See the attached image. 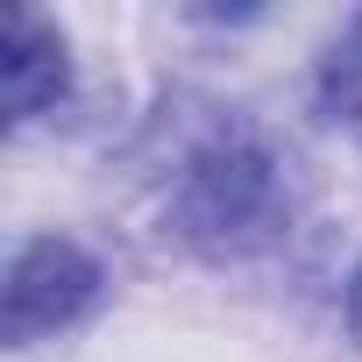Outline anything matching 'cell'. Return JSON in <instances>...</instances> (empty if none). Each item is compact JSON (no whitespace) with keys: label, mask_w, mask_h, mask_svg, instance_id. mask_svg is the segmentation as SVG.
I'll list each match as a JSON object with an SVG mask.
<instances>
[{"label":"cell","mask_w":362,"mask_h":362,"mask_svg":"<svg viewBox=\"0 0 362 362\" xmlns=\"http://www.w3.org/2000/svg\"><path fill=\"white\" fill-rule=\"evenodd\" d=\"M170 228L199 256H221V263L270 249L291 228V177L277 149L242 121L206 128L170 177Z\"/></svg>","instance_id":"6da1fadb"},{"label":"cell","mask_w":362,"mask_h":362,"mask_svg":"<svg viewBox=\"0 0 362 362\" xmlns=\"http://www.w3.org/2000/svg\"><path fill=\"white\" fill-rule=\"evenodd\" d=\"M100 263L78 249V242H22L15 263H8V298H0V341L8 348H29L57 327H71L93 298H100Z\"/></svg>","instance_id":"7a4b0ae2"},{"label":"cell","mask_w":362,"mask_h":362,"mask_svg":"<svg viewBox=\"0 0 362 362\" xmlns=\"http://www.w3.org/2000/svg\"><path fill=\"white\" fill-rule=\"evenodd\" d=\"M8 128H29L36 114H50L64 93H71V57H64V36L29 15V8H8Z\"/></svg>","instance_id":"3957f363"},{"label":"cell","mask_w":362,"mask_h":362,"mask_svg":"<svg viewBox=\"0 0 362 362\" xmlns=\"http://www.w3.org/2000/svg\"><path fill=\"white\" fill-rule=\"evenodd\" d=\"M320 114L334 121V128H348V135H362V22L327 50V64H320Z\"/></svg>","instance_id":"277c9868"},{"label":"cell","mask_w":362,"mask_h":362,"mask_svg":"<svg viewBox=\"0 0 362 362\" xmlns=\"http://www.w3.org/2000/svg\"><path fill=\"white\" fill-rule=\"evenodd\" d=\"M348 327H355V341H362V270L348 277Z\"/></svg>","instance_id":"5b68a950"}]
</instances>
